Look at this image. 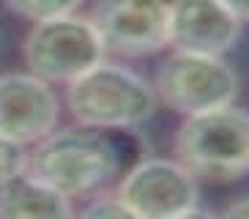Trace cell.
I'll return each mask as SVG.
<instances>
[{
    "instance_id": "obj_14",
    "label": "cell",
    "mask_w": 249,
    "mask_h": 219,
    "mask_svg": "<svg viewBox=\"0 0 249 219\" xmlns=\"http://www.w3.org/2000/svg\"><path fill=\"white\" fill-rule=\"evenodd\" d=\"M222 214H225V217H233V219H249V195L247 197H235Z\"/></svg>"
},
{
    "instance_id": "obj_15",
    "label": "cell",
    "mask_w": 249,
    "mask_h": 219,
    "mask_svg": "<svg viewBox=\"0 0 249 219\" xmlns=\"http://www.w3.org/2000/svg\"><path fill=\"white\" fill-rule=\"evenodd\" d=\"M241 22H249V0H222Z\"/></svg>"
},
{
    "instance_id": "obj_7",
    "label": "cell",
    "mask_w": 249,
    "mask_h": 219,
    "mask_svg": "<svg viewBox=\"0 0 249 219\" xmlns=\"http://www.w3.org/2000/svg\"><path fill=\"white\" fill-rule=\"evenodd\" d=\"M167 0H96L90 25L104 55L145 58L167 47Z\"/></svg>"
},
{
    "instance_id": "obj_5",
    "label": "cell",
    "mask_w": 249,
    "mask_h": 219,
    "mask_svg": "<svg viewBox=\"0 0 249 219\" xmlns=\"http://www.w3.org/2000/svg\"><path fill=\"white\" fill-rule=\"evenodd\" d=\"M156 99L178 115H195L213 107L233 104L238 96V74L225 55L176 50L154 82Z\"/></svg>"
},
{
    "instance_id": "obj_1",
    "label": "cell",
    "mask_w": 249,
    "mask_h": 219,
    "mask_svg": "<svg viewBox=\"0 0 249 219\" xmlns=\"http://www.w3.org/2000/svg\"><path fill=\"white\" fill-rule=\"evenodd\" d=\"M132 148H137V140L129 129H96L82 124L52 129L33 143L28 170L69 200H88L132 167Z\"/></svg>"
},
{
    "instance_id": "obj_2",
    "label": "cell",
    "mask_w": 249,
    "mask_h": 219,
    "mask_svg": "<svg viewBox=\"0 0 249 219\" xmlns=\"http://www.w3.org/2000/svg\"><path fill=\"white\" fill-rule=\"evenodd\" d=\"M173 148L197 181H235L249 173V112L225 104L183 115Z\"/></svg>"
},
{
    "instance_id": "obj_12",
    "label": "cell",
    "mask_w": 249,
    "mask_h": 219,
    "mask_svg": "<svg viewBox=\"0 0 249 219\" xmlns=\"http://www.w3.org/2000/svg\"><path fill=\"white\" fill-rule=\"evenodd\" d=\"M28 153L30 146H22V143L0 134V183L11 175L28 170Z\"/></svg>"
},
{
    "instance_id": "obj_9",
    "label": "cell",
    "mask_w": 249,
    "mask_h": 219,
    "mask_svg": "<svg viewBox=\"0 0 249 219\" xmlns=\"http://www.w3.org/2000/svg\"><path fill=\"white\" fill-rule=\"evenodd\" d=\"M244 22L222 0H173L167 14V44L183 52L225 55L235 47Z\"/></svg>"
},
{
    "instance_id": "obj_3",
    "label": "cell",
    "mask_w": 249,
    "mask_h": 219,
    "mask_svg": "<svg viewBox=\"0 0 249 219\" xmlns=\"http://www.w3.org/2000/svg\"><path fill=\"white\" fill-rule=\"evenodd\" d=\"M156 102L151 82L104 58L66 85L74 121L96 129H134L156 112Z\"/></svg>"
},
{
    "instance_id": "obj_11",
    "label": "cell",
    "mask_w": 249,
    "mask_h": 219,
    "mask_svg": "<svg viewBox=\"0 0 249 219\" xmlns=\"http://www.w3.org/2000/svg\"><path fill=\"white\" fill-rule=\"evenodd\" d=\"M6 6L25 19L38 22V19H50V17L71 14L82 6V0H6Z\"/></svg>"
},
{
    "instance_id": "obj_8",
    "label": "cell",
    "mask_w": 249,
    "mask_h": 219,
    "mask_svg": "<svg viewBox=\"0 0 249 219\" xmlns=\"http://www.w3.org/2000/svg\"><path fill=\"white\" fill-rule=\"evenodd\" d=\"M60 115L52 85L33 72L0 74V134L33 146L47 137Z\"/></svg>"
},
{
    "instance_id": "obj_6",
    "label": "cell",
    "mask_w": 249,
    "mask_h": 219,
    "mask_svg": "<svg viewBox=\"0 0 249 219\" xmlns=\"http://www.w3.org/2000/svg\"><path fill=\"white\" fill-rule=\"evenodd\" d=\"M115 192L137 219H178L203 214L197 208V178L178 159L140 156L121 175Z\"/></svg>"
},
{
    "instance_id": "obj_10",
    "label": "cell",
    "mask_w": 249,
    "mask_h": 219,
    "mask_svg": "<svg viewBox=\"0 0 249 219\" xmlns=\"http://www.w3.org/2000/svg\"><path fill=\"white\" fill-rule=\"evenodd\" d=\"M74 205L66 195L22 170L0 183V217L3 219H63L71 217Z\"/></svg>"
},
{
    "instance_id": "obj_13",
    "label": "cell",
    "mask_w": 249,
    "mask_h": 219,
    "mask_svg": "<svg viewBox=\"0 0 249 219\" xmlns=\"http://www.w3.org/2000/svg\"><path fill=\"white\" fill-rule=\"evenodd\" d=\"M90 203L82 208V217H93V219H126L132 217L129 208L124 205V200L118 197V192H96L88 197Z\"/></svg>"
},
{
    "instance_id": "obj_4",
    "label": "cell",
    "mask_w": 249,
    "mask_h": 219,
    "mask_svg": "<svg viewBox=\"0 0 249 219\" xmlns=\"http://www.w3.org/2000/svg\"><path fill=\"white\" fill-rule=\"evenodd\" d=\"M22 55L28 69L50 85H69L104 58V47L88 17L60 14L33 22L25 36Z\"/></svg>"
}]
</instances>
